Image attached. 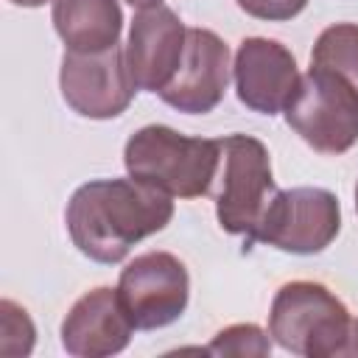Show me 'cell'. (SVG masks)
<instances>
[{
    "instance_id": "obj_1",
    "label": "cell",
    "mask_w": 358,
    "mask_h": 358,
    "mask_svg": "<svg viewBox=\"0 0 358 358\" xmlns=\"http://www.w3.org/2000/svg\"><path fill=\"white\" fill-rule=\"evenodd\" d=\"M173 218L168 193L137 179H92L76 187L64 224L73 246L95 263H120L134 243L162 232Z\"/></svg>"
},
{
    "instance_id": "obj_2",
    "label": "cell",
    "mask_w": 358,
    "mask_h": 358,
    "mask_svg": "<svg viewBox=\"0 0 358 358\" xmlns=\"http://www.w3.org/2000/svg\"><path fill=\"white\" fill-rule=\"evenodd\" d=\"M123 165L131 179L171 199H199L213 190L221 165V143L151 123L126 140Z\"/></svg>"
},
{
    "instance_id": "obj_3",
    "label": "cell",
    "mask_w": 358,
    "mask_h": 358,
    "mask_svg": "<svg viewBox=\"0 0 358 358\" xmlns=\"http://www.w3.org/2000/svg\"><path fill=\"white\" fill-rule=\"evenodd\" d=\"M268 336L302 358L350 355L352 316L322 282L291 280L277 288L268 310Z\"/></svg>"
},
{
    "instance_id": "obj_4",
    "label": "cell",
    "mask_w": 358,
    "mask_h": 358,
    "mask_svg": "<svg viewBox=\"0 0 358 358\" xmlns=\"http://www.w3.org/2000/svg\"><path fill=\"white\" fill-rule=\"evenodd\" d=\"M282 112L285 123L319 154L338 157L358 143V90L327 67L310 64Z\"/></svg>"
},
{
    "instance_id": "obj_5",
    "label": "cell",
    "mask_w": 358,
    "mask_h": 358,
    "mask_svg": "<svg viewBox=\"0 0 358 358\" xmlns=\"http://www.w3.org/2000/svg\"><path fill=\"white\" fill-rule=\"evenodd\" d=\"M218 143L221 165L215 176V218L224 232L249 238L280 190L271 173V154L266 143L252 134H227Z\"/></svg>"
},
{
    "instance_id": "obj_6",
    "label": "cell",
    "mask_w": 358,
    "mask_h": 358,
    "mask_svg": "<svg viewBox=\"0 0 358 358\" xmlns=\"http://www.w3.org/2000/svg\"><path fill=\"white\" fill-rule=\"evenodd\" d=\"M341 232V204L327 187L277 190L257 229L246 238V249L268 243L291 255H319Z\"/></svg>"
},
{
    "instance_id": "obj_7",
    "label": "cell",
    "mask_w": 358,
    "mask_h": 358,
    "mask_svg": "<svg viewBox=\"0 0 358 358\" xmlns=\"http://www.w3.org/2000/svg\"><path fill=\"white\" fill-rule=\"evenodd\" d=\"M117 296L137 330L168 327L185 313L190 299L187 266L162 249L143 252L123 266Z\"/></svg>"
},
{
    "instance_id": "obj_8",
    "label": "cell",
    "mask_w": 358,
    "mask_h": 358,
    "mask_svg": "<svg viewBox=\"0 0 358 358\" xmlns=\"http://www.w3.org/2000/svg\"><path fill=\"white\" fill-rule=\"evenodd\" d=\"M59 87L64 103L90 120H109L129 109L137 84L126 64V50L120 45L103 53H73L64 50Z\"/></svg>"
},
{
    "instance_id": "obj_9",
    "label": "cell",
    "mask_w": 358,
    "mask_h": 358,
    "mask_svg": "<svg viewBox=\"0 0 358 358\" xmlns=\"http://www.w3.org/2000/svg\"><path fill=\"white\" fill-rule=\"evenodd\" d=\"M232 78L238 101L246 109L271 117L285 109L299 84L296 56L280 39L246 36L235 50Z\"/></svg>"
},
{
    "instance_id": "obj_10",
    "label": "cell",
    "mask_w": 358,
    "mask_h": 358,
    "mask_svg": "<svg viewBox=\"0 0 358 358\" xmlns=\"http://www.w3.org/2000/svg\"><path fill=\"white\" fill-rule=\"evenodd\" d=\"M187 45V28L168 6L143 8L129 25L126 64L137 90L159 95L176 76Z\"/></svg>"
},
{
    "instance_id": "obj_11",
    "label": "cell",
    "mask_w": 358,
    "mask_h": 358,
    "mask_svg": "<svg viewBox=\"0 0 358 358\" xmlns=\"http://www.w3.org/2000/svg\"><path fill=\"white\" fill-rule=\"evenodd\" d=\"M229 45L210 28H187V45L173 81L159 98L185 115L213 112L229 84Z\"/></svg>"
},
{
    "instance_id": "obj_12",
    "label": "cell",
    "mask_w": 358,
    "mask_h": 358,
    "mask_svg": "<svg viewBox=\"0 0 358 358\" xmlns=\"http://www.w3.org/2000/svg\"><path fill=\"white\" fill-rule=\"evenodd\" d=\"M131 324L117 288L98 285L81 294L62 322V347L76 358H106L129 347Z\"/></svg>"
},
{
    "instance_id": "obj_13",
    "label": "cell",
    "mask_w": 358,
    "mask_h": 358,
    "mask_svg": "<svg viewBox=\"0 0 358 358\" xmlns=\"http://www.w3.org/2000/svg\"><path fill=\"white\" fill-rule=\"evenodd\" d=\"M53 28L73 53H103L117 45L123 11L117 0H53Z\"/></svg>"
},
{
    "instance_id": "obj_14",
    "label": "cell",
    "mask_w": 358,
    "mask_h": 358,
    "mask_svg": "<svg viewBox=\"0 0 358 358\" xmlns=\"http://www.w3.org/2000/svg\"><path fill=\"white\" fill-rule=\"evenodd\" d=\"M310 64L327 67V70L344 76L358 90V25L355 22L327 25L313 42Z\"/></svg>"
},
{
    "instance_id": "obj_15",
    "label": "cell",
    "mask_w": 358,
    "mask_h": 358,
    "mask_svg": "<svg viewBox=\"0 0 358 358\" xmlns=\"http://www.w3.org/2000/svg\"><path fill=\"white\" fill-rule=\"evenodd\" d=\"M210 355H235V358H249V355H268L271 352V338L263 327L243 322V324H229L213 336V341L204 347Z\"/></svg>"
},
{
    "instance_id": "obj_16",
    "label": "cell",
    "mask_w": 358,
    "mask_h": 358,
    "mask_svg": "<svg viewBox=\"0 0 358 358\" xmlns=\"http://www.w3.org/2000/svg\"><path fill=\"white\" fill-rule=\"evenodd\" d=\"M0 352L3 355H31L36 341V327L22 305L14 299L0 302Z\"/></svg>"
},
{
    "instance_id": "obj_17",
    "label": "cell",
    "mask_w": 358,
    "mask_h": 358,
    "mask_svg": "<svg viewBox=\"0 0 358 358\" xmlns=\"http://www.w3.org/2000/svg\"><path fill=\"white\" fill-rule=\"evenodd\" d=\"M241 11L266 22H285L305 11L308 0H235Z\"/></svg>"
},
{
    "instance_id": "obj_18",
    "label": "cell",
    "mask_w": 358,
    "mask_h": 358,
    "mask_svg": "<svg viewBox=\"0 0 358 358\" xmlns=\"http://www.w3.org/2000/svg\"><path fill=\"white\" fill-rule=\"evenodd\" d=\"M129 6H134V8H154V6H162V0H126Z\"/></svg>"
},
{
    "instance_id": "obj_19",
    "label": "cell",
    "mask_w": 358,
    "mask_h": 358,
    "mask_svg": "<svg viewBox=\"0 0 358 358\" xmlns=\"http://www.w3.org/2000/svg\"><path fill=\"white\" fill-rule=\"evenodd\" d=\"M8 3H14V6H22V8H39V6H45L48 0H8Z\"/></svg>"
},
{
    "instance_id": "obj_20",
    "label": "cell",
    "mask_w": 358,
    "mask_h": 358,
    "mask_svg": "<svg viewBox=\"0 0 358 358\" xmlns=\"http://www.w3.org/2000/svg\"><path fill=\"white\" fill-rule=\"evenodd\" d=\"M350 355H358V322H352V347H350Z\"/></svg>"
},
{
    "instance_id": "obj_21",
    "label": "cell",
    "mask_w": 358,
    "mask_h": 358,
    "mask_svg": "<svg viewBox=\"0 0 358 358\" xmlns=\"http://www.w3.org/2000/svg\"><path fill=\"white\" fill-rule=\"evenodd\" d=\"M355 213H358V182H355Z\"/></svg>"
}]
</instances>
